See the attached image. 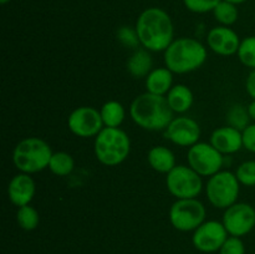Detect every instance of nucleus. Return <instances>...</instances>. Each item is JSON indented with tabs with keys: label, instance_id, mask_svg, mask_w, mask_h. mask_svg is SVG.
<instances>
[{
	"label": "nucleus",
	"instance_id": "8",
	"mask_svg": "<svg viewBox=\"0 0 255 254\" xmlns=\"http://www.w3.org/2000/svg\"><path fill=\"white\" fill-rule=\"evenodd\" d=\"M166 186L177 199L196 198L203 189V181L193 168L181 164L167 173Z\"/></svg>",
	"mask_w": 255,
	"mask_h": 254
},
{
	"label": "nucleus",
	"instance_id": "10",
	"mask_svg": "<svg viewBox=\"0 0 255 254\" xmlns=\"http://www.w3.org/2000/svg\"><path fill=\"white\" fill-rule=\"evenodd\" d=\"M67 126L75 136L89 138L96 137L105 125L99 110L90 106H81L70 114Z\"/></svg>",
	"mask_w": 255,
	"mask_h": 254
},
{
	"label": "nucleus",
	"instance_id": "21",
	"mask_svg": "<svg viewBox=\"0 0 255 254\" xmlns=\"http://www.w3.org/2000/svg\"><path fill=\"white\" fill-rule=\"evenodd\" d=\"M100 114H101L105 127H120L126 116L125 107L115 100L105 102L100 110Z\"/></svg>",
	"mask_w": 255,
	"mask_h": 254
},
{
	"label": "nucleus",
	"instance_id": "3",
	"mask_svg": "<svg viewBox=\"0 0 255 254\" xmlns=\"http://www.w3.org/2000/svg\"><path fill=\"white\" fill-rule=\"evenodd\" d=\"M164 65L173 74H187L199 69L207 60V49L198 40L179 37L164 50Z\"/></svg>",
	"mask_w": 255,
	"mask_h": 254
},
{
	"label": "nucleus",
	"instance_id": "17",
	"mask_svg": "<svg viewBox=\"0 0 255 254\" xmlns=\"http://www.w3.org/2000/svg\"><path fill=\"white\" fill-rule=\"evenodd\" d=\"M172 85H173V72L167 67L153 69L146 77V89L149 94L164 96L172 89Z\"/></svg>",
	"mask_w": 255,
	"mask_h": 254
},
{
	"label": "nucleus",
	"instance_id": "27",
	"mask_svg": "<svg viewBox=\"0 0 255 254\" xmlns=\"http://www.w3.org/2000/svg\"><path fill=\"white\" fill-rule=\"evenodd\" d=\"M236 176L239 183L246 187L255 186V161H246L238 166Z\"/></svg>",
	"mask_w": 255,
	"mask_h": 254
},
{
	"label": "nucleus",
	"instance_id": "28",
	"mask_svg": "<svg viewBox=\"0 0 255 254\" xmlns=\"http://www.w3.org/2000/svg\"><path fill=\"white\" fill-rule=\"evenodd\" d=\"M221 1L222 0H183V4L189 11L204 14V12L213 11L214 7Z\"/></svg>",
	"mask_w": 255,
	"mask_h": 254
},
{
	"label": "nucleus",
	"instance_id": "26",
	"mask_svg": "<svg viewBox=\"0 0 255 254\" xmlns=\"http://www.w3.org/2000/svg\"><path fill=\"white\" fill-rule=\"evenodd\" d=\"M237 55L244 66L251 67L252 70L255 69V35L242 40Z\"/></svg>",
	"mask_w": 255,
	"mask_h": 254
},
{
	"label": "nucleus",
	"instance_id": "19",
	"mask_svg": "<svg viewBox=\"0 0 255 254\" xmlns=\"http://www.w3.org/2000/svg\"><path fill=\"white\" fill-rule=\"evenodd\" d=\"M166 99L172 111L178 112V114H184V112L188 111L194 101L192 90L183 84L172 86V89L167 94Z\"/></svg>",
	"mask_w": 255,
	"mask_h": 254
},
{
	"label": "nucleus",
	"instance_id": "23",
	"mask_svg": "<svg viewBox=\"0 0 255 254\" xmlns=\"http://www.w3.org/2000/svg\"><path fill=\"white\" fill-rule=\"evenodd\" d=\"M213 15L214 17H216L217 21L221 25H223V26H231V25L236 24L237 20H238L239 11L237 5L222 0V1L214 7Z\"/></svg>",
	"mask_w": 255,
	"mask_h": 254
},
{
	"label": "nucleus",
	"instance_id": "18",
	"mask_svg": "<svg viewBox=\"0 0 255 254\" xmlns=\"http://www.w3.org/2000/svg\"><path fill=\"white\" fill-rule=\"evenodd\" d=\"M147 161L151 168L159 173L167 174L177 166L174 153L168 147L164 146H154L153 148L149 149Z\"/></svg>",
	"mask_w": 255,
	"mask_h": 254
},
{
	"label": "nucleus",
	"instance_id": "25",
	"mask_svg": "<svg viewBox=\"0 0 255 254\" xmlns=\"http://www.w3.org/2000/svg\"><path fill=\"white\" fill-rule=\"evenodd\" d=\"M227 121H228V126L234 127V128L243 132L251 125L249 124L251 116H249L248 107H244L242 105L232 106L227 114Z\"/></svg>",
	"mask_w": 255,
	"mask_h": 254
},
{
	"label": "nucleus",
	"instance_id": "30",
	"mask_svg": "<svg viewBox=\"0 0 255 254\" xmlns=\"http://www.w3.org/2000/svg\"><path fill=\"white\" fill-rule=\"evenodd\" d=\"M119 40L128 47H137V45L139 44L136 29L132 30L128 26H124L119 30Z\"/></svg>",
	"mask_w": 255,
	"mask_h": 254
},
{
	"label": "nucleus",
	"instance_id": "31",
	"mask_svg": "<svg viewBox=\"0 0 255 254\" xmlns=\"http://www.w3.org/2000/svg\"><path fill=\"white\" fill-rule=\"evenodd\" d=\"M243 147L247 151L255 153V124H251L243 132Z\"/></svg>",
	"mask_w": 255,
	"mask_h": 254
},
{
	"label": "nucleus",
	"instance_id": "35",
	"mask_svg": "<svg viewBox=\"0 0 255 254\" xmlns=\"http://www.w3.org/2000/svg\"><path fill=\"white\" fill-rule=\"evenodd\" d=\"M9 1H11V0H0V2H1L2 5H5V4H7V2Z\"/></svg>",
	"mask_w": 255,
	"mask_h": 254
},
{
	"label": "nucleus",
	"instance_id": "34",
	"mask_svg": "<svg viewBox=\"0 0 255 254\" xmlns=\"http://www.w3.org/2000/svg\"><path fill=\"white\" fill-rule=\"evenodd\" d=\"M224 1L232 2V4H234V5H239V4H243V2H246L247 0H224Z\"/></svg>",
	"mask_w": 255,
	"mask_h": 254
},
{
	"label": "nucleus",
	"instance_id": "15",
	"mask_svg": "<svg viewBox=\"0 0 255 254\" xmlns=\"http://www.w3.org/2000/svg\"><path fill=\"white\" fill-rule=\"evenodd\" d=\"M35 187H36L35 182L30 177V174L20 172L19 174L12 177L7 187V196H9L10 202L17 208L30 204L36 191Z\"/></svg>",
	"mask_w": 255,
	"mask_h": 254
},
{
	"label": "nucleus",
	"instance_id": "11",
	"mask_svg": "<svg viewBox=\"0 0 255 254\" xmlns=\"http://www.w3.org/2000/svg\"><path fill=\"white\" fill-rule=\"evenodd\" d=\"M222 222L231 236L241 238L254 229L255 208L252 204L244 202L234 203L226 209Z\"/></svg>",
	"mask_w": 255,
	"mask_h": 254
},
{
	"label": "nucleus",
	"instance_id": "32",
	"mask_svg": "<svg viewBox=\"0 0 255 254\" xmlns=\"http://www.w3.org/2000/svg\"><path fill=\"white\" fill-rule=\"evenodd\" d=\"M246 89L247 92L249 94V96L253 100H255V69L252 70V71L249 72L248 77H247Z\"/></svg>",
	"mask_w": 255,
	"mask_h": 254
},
{
	"label": "nucleus",
	"instance_id": "12",
	"mask_svg": "<svg viewBox=\"0 0 255 254\" xmlns=\"http://www.w3.org/2000/svg\"><path fill=\"white\" fill-rule=\"evenodd\" d=\"M228 232L224 227L223 222L208 221L203 222L194 231L192 242L196 249L203 253H213L219 251L224 242L228 238Z\"/></svg>",
	"mask_w": 255,
	"mask_h": 254
},
{
	"label": "nucleus",
	"instance_id": "9",
	"mask_svg": "<svg viewBox=\"0 0 255 254\" xmlns=\"http://www.w3.org/2000/svg\"><path fill=\"white\" fill-rule=\"evenodd\" d=\"M187 161H188L189 167L193 168L199 176L212 177L222 169L224 157L211 143L198 142L189 147Z\"/></svg>",
	"mask_w": 255,
	"mask_h": 254
},
{
	"label": "nucleus",
	"instance_id": "5",
	"mask_svg": "<svg viewBox=\"0 0 255 254\" xmlns=\"http://www.w3.org/2000/svg\"><path fill=\"white\" fill-rule=\"evenodd\" d=\"M52 149L47 142L39 137H27L15 146L12 162L22 173H37L49 167Z\"/></svg>",
	"mask_w": 255,
	"mask_h": 254
},
{
	"label": "nucleus",
	"instance_id": "6",
	"mask_svg": "<svg viewBox=\"0 0 255 254\" xmlns=\"http://www.w3.org/2000/svg\"><path fill=\"white\" fill-rule=\"evenodd\" d=\"M241 183L236 173L229 171H219L209 177L207 182L206 193L209 203L218 209H227L234 203L239 196Z\"/></svg>",
	"mask_w": 255,
	"mask_h": 254
},
{
	"label": "nucleus",
	"instance_id": "13",
	"mask_svg": "<svg viewBox=\"0 0 255 254\" xmlns=\"http://www.w3.org/2000/svg\"><path fill=\"white\" fill-rule=\"evenodd\" d=\"M201 127L196 120L191 117H176L166 128V136L172 143L181 147H192L198 143L201 137Z\"/></svg>",
	"mask_w": 255,
	"mask_h": 254
},
{
	"label": "nucleus",
	"instance_id": "14",
	"mask_svg": "<svg viewBox=\"0 0 255 254\" xmlns=\"http://www.w3.org/2000/svg\"><path fill=\"white\" fill-rule=\"evenodd\" d=\"M242 40L238 34L229 26H216L209 30L207 35V44L209 49L222 56H231L238 52Z\"/></svg>",
	"mask_w": 255,
	"mask_h": 254
},
{
	"label": "nucleus",
	"instance_id": "24",
	"mask_svg": "<svg viewBox=\"0 0 255 254\" xmlns=\"http://www.w3.org/2000/svg\"><path fill=\"white\" fill-rule=\"evenodd\" d=\"M16 222L20 228L24 231H34L39 226L40 216L34 207L26 204L17 208Z\"/></svg>",
	"mask_w": 255,
	"mask_h": 254
},
{
	"label": "nucleus",
	"instance_id": "29",
	"mask_svg": "<svg viewBox=\"0 0 255 254\" xmlns=\"http://www.w3.org/2000/svg\"><path fill=\"white\" fill-rule=\"evenodd\" d=\"M219 254H246V247L239 237H228L222 248L219 249Z\"/></svg>",
	"mask_w": 255,
	"mask_h": 254
},
{
	"label": "nucleus",
	"instance_id": "7",
	"mask_svg": "<svg viewBox=\"0 0 255 254\" xmlns=\"http://www.w3.org/2000/svg\"><path fill=\"white\" fill-rule=\"evenodd\" d=\"M204 219L206 207L197 198L177 199L169 208V222L177 231H196Z\"/></svg>",
	"mask_w": 255,
	"mask_h": 254
},
{
	"label": "nucleus",
	"instance_id": "20",
	"mask_svg": "<svg viewBox=\"0 0 255 254\" xmlns=\"http://www.w3.org/2000/svg\"><path fill=\"white\" fill-rule=\"evenodd\" d=\"M152 65H153V61H152L148 50L139 49L136 50L127 61V71L134 79H142V77L146 79L149 72L153 70Z\"/></svg>",
	"mask_w": 255,
	"mask_h": 254
},
{
	"label": "nucleus",
	"instance_id": "4",
	"mask_svg": "<svg viewBox=\"0 0 255 254\" xmlns=\"http://www.w3.org/2000/svg\"><path fill=\"white\" fill-rule=\"evenodd\" d=\"M95 156L100 163L114 167L121 164L131 151V139L120 127H104L95 137Z\"/></svg>",
	"mask_w": 255,
	"mask_h": 254
},
{
	"label": "nucleus",
	"instance_id": "16",
	"mask_svg": "<svg viewBox=\"0 0 255 254\" xmlns=\"http://www.w3.org/2000/svg\"><path fill=\"white\" fill-rule=\"evenodd\" d=\"M211 144L222 154H233L243 148V133L231 126L219 127L212 133Z\"/></svg>",
	"mask_w": 255,
	"mask_h": 254
},
{
	"label": "nucleus",
	"instance_id": "33",
	"mask_svg": "<svg viewBox=\"0 0 255 254\" xmlns=\"http://www.w3.org/2000/svg\"><path fill=\"white\" fill-rule=\"evenodd\" d=\"M248 112H249V116H251V120H253L255 122V100H253V101L249 104Z\"/></svg>",
	"mask_w": 255,
	"mask_h": 254
},
{
	"label": "nucleus",
	"instance_id": "2",
	"mask_svg": "<svg viewBox=\"0 0 255 254\" xmlns=\"http://www.w3.org/2000/svg\"><path fill=\"white\" fill-rule=\"evenodd\" d=\"M129 114L134 124L147 131L166 129L173 120V111L166 97L149 92L139 95L132 101Z\"/></svg>",
	"mask_w": 255,
	"mask_h": 254
},
{
	"label": "nucleus",
	"instance_id": "22",
	"mask_svg": "<svg viewBox=\"0 0 255 254\" xmlns=\"http://www.w3.org/2000/svg\"><path fill=\"white\" fill-rule=\"evenodd\" d=\"M47 168L59 177H65L71 173L75 168V161L72 156L67 152H54L50 159Z\"/></svg>",
	"mask_w": 255,
	"mask_h": 254
},
{
	"label": "nucleus",
	"instance_id": "1",
	"mask_svg": "<svg viewBox=\"0 0 255 254\" xmlns=\"http://www.w3.org/2000/svg\"><path fill=\"white\" fill-rule=\"evenodd\" d=\"M139 44L148 51H164L173 41V22L171 16L159 7H148L136 21Z\"/></svg>",
	"mask_w": 255,
	"mask_h": 254
}]
</instances>
